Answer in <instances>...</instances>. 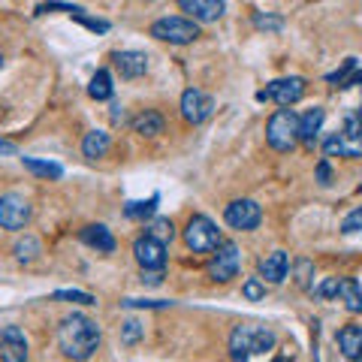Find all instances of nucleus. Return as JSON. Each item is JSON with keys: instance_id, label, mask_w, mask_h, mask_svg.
<instances>
[{"instance_id": "f257e3e1", "label": "nucleus", "mask_w": 362, "mask_h": 362, "mask_svg": "<svg viewBox=\"0 0 362 362\" xmlns=\"http://www.w3.org/2000/svg\"><path fill=\"white\" fill-rule=\"evenodd\" d=\"M100 341H103L100 326H97V320H90L88 314L73 311L58 323V347H61V354L73 362L90 359L97 354Z\"/></svg>"}, {"instance_id": "f03ea898", "label": "nucleus", "mask_w": 362, "mask_h": 362, "mask_svg": "<svg viewBox=\"0 0 362 362\" xmlns=\"http://www.w3.org/2000/svg\"><path fill=\"white\" fill-rule=\"evenodd\" d=\"M275 347V332L269 326H251V323H239L230 332V359L233 362H247L257 354Z\"/></svg>"}, {"instance_id": "7ed1b4c3", "label": "nucleus", "mask_w": 362, "mask_h": 362, "mask_svg": "<svg viewBox=\"0 0 362 362\" xmlns=\"http://www.w3.org/2000/svg\"><path fill=\"white\" fill-rule=\"evenodd\" d=\"M323 154L326 157H347V160L362 157V118L347 115L341 130H335L332 136L323 139Z\"/></svg>"}, {"instance_id": "20e7f679", "label": "nucleus", "mask_w": 362, "mask_h": 362, "mask_svg": "<svg viewBox=\"0 0 362 362\" xmlns=\"http://www.w3.org/2000/svg\"><path fill=\"white\" fill-rule=\"evenodd\" d=\"M266 142L272 151L287 154L299 145V115L293 109H278L266 121Z\"/></svg>"}, {"instance_id": "39448f33", "label": "nucleus", "mask_w": 362, "mask_h": 362, "mask_svg": "<svg viewBox=\"0 0 362 362\" xmlns=\"http://www.w3.org/2000/svg\"><path fill=\"white\" fill-rule=\"evenodd\" d=\"M181 235H185L187 251H194V254H214L223 245L218 223H214L211 218H206V214H194Z\"/></svg>"}, {"instance_id": "423d86ee", "label": "nucleus", "mask_w": 362, "mask_h": 362, "mask_svg": "<svg viewBox=\"0 0 362 362\" xmlns=\"http://www.w3.org/2000/svg\"><path fill=\"white\" fill-rule=\"evenodd\" d=\"M148 33L160 42H173V45H187L199 40V25L194 18H181V16H163L157 18L148 28Z\"/></svg>"}, {"instance_id": "0eeeda50", "label": "nucleus", "mask_w": 362, "mask_h": 362, "mask_svg": "<svg viewBox=\"0 0 362 362\" xmlns=\"http://www.w3.org/2000/svg\"><path fill=\"white\" fill-rule=\"evenodd\" d=\"M302 97H305V78H302V76L275 78V82H269V85L257 94L259 103H275V106H281V109H290L293 103H299Z\"/></svg>"}, {"instance_id": "6e6552de", "label": "nucleus", "mask_w": 362, "mask_h": 362, "mask_svg": "<svg viewBox=\"0 0 362 362\" xmlns=\"http://www.w3.org/2000/svg\"><path fill=\"white\" fill-rule=\"evenodd\" d=\"M242 269V251L235 242H223L209 259V278L214 284H230Z\"/></svg>"}, {"instance_id": "1a4fd4ad", "label": "nucleus", "mask_w": 362, "mask_h": 362, "mask_svg": "<svg viewBox=\"0 0 362 362\" xmlns=\"http://www.w3.org/2000/svg\"><path fill=\"white\" fill-rule=\"evenodd\" d=\"M30 218H33V206L28 197H21V194L0 197V226H4V230H13V233L25 230Z\"/></svg>"}, {"instance_id": "9d476101", "label": "nucleus", "mask_w": 362, "mask_h": 362, "mask_svg": "<svg viewBox=\"0 0 362 362\" xmlns=\"http://www.w3.org/2000/svg\"><path fill=\"white\" fill-rule=\"evenodd\" d=\"M223 221H226V226H233V230H239V233H251L259 226V221H263V209H259V202H254V199H233L230 206L223 209Z\"/></svg>"}, {"instance_id": "9b49d317", "label": "nucleus", "mask_w": 362, "mask_h": 362, "mask_svg": "<svg viewBox=\"0 0 362 362\" xmlns=\"http://www.w3.org/2000/svg\"><path fill=\"white\" fill-rule=\"evenodd\" d=\"M214 112V97L206 94V90L199 88H187L185 94H181V118L187 124H202L209 121Z\"/></svg>"}, {"instance_id": "f8f14e48", "label": "nucleus", "mask_w": 362, "mask_h": 362, "mask_svg": "<svg viewBox=\"0 0 362 362\" xmlns=\"http://www.w3.org/2000/svg\"><path fill=\"white\" fill-rule=\"evenodd\" d=\"M133 257L136 263L142 266V272H163L166 266V245L151 239L148 233L139 235V239L133 242Z\"/></svg>"}, {"instance_id": "ddd939ff", "label": "nucleus", "mask_w": 362, "mask_h": 362, "mask_svg": "<svg viewBox=\"0 0 362 362\" xmlns=\"http://www.w3.org/2000/svg\"><path fill=\"white\" fill-rule=\"evenodd\" d=\"M30 347L18 326H4L0 329V362H28Z\"/></svg>"}, {"instance_id": "4468645a", "label": "nucleus", "mask_w": 362, "mask_h": 362, "mask_svg": "<svg viewBox=\"0 0 362 362\" xmlns=\"http://www.w3.org/2000/svg\"><path fill=\"white\" fill-rule=\"evenodd\" d=\"M112 64L115 70L121 73V78H139L148 73V54L145 52H136V49H124L112 54Z\"/></svg>"}, {"instance_id": "2eb2a0df", "label": "nucleus", "mask_w": 362, "mask_h": 362, "mask_svg": "<svg viewBox=\"0 0 362 362\" xmlns=\"http://www.w3.org/2000/svg\"><path fill=\"white\" fill-rule=\"evenodd\" d=\"M259 278L263 284H281L290 272V254L287 251H272L266 257H259Z\"/></svg>"}, {"instance_id": "dca6fc26", "label": "nucleus", "mask_w": 362, "mask_h": 362, "mask_svg": "<svg viewBox=\"0 0 362 362\" xmlns=\"http://www.w3.org/2000/svg\"><path fill=\"white\" fill-rule=\"evenodd\" d=\"M78 239H82V245L94 247L97 254H112L118 247L115 235H112V230H109V226H103V223H88V226H82V230H78Z\"/></svg>"}, {"instance_id": "f3484780", "label": "nucleus", "mask_w": 362, "mask_h": 362, "mask_svg": "<svg viewBox=\"0 0 362 362\" xmlns=\"http://www.w3.org/2000/svg\"><path fill=\"white\" fill-rule=\"evenodd\" d=\"M323 121H326V112H323L320 106H314V109L305 112V115H299V142H302L308 151H314V145L320 142V127H323Z\"/></svg>"}, {"instance_id": "a211bd4d", "label": "nucleus", "mask_w": 362, "mask_h": 362, "mask_svg": "<svg viewBox=\"0 0 362 362\" xmlns=\"http://www.w3.org/2000/svg\"><path fill=\"white\" fill-rule=\"evenodd\" d=\"M178 9L194 16V21H218L226 13L223 0H178Z\"/></svg>"}, {"instance_id": "6ab92c4d", "label": "nucleus", "mask_w": 362, "mask_h": 362, "mask_svg": "<svg viewBox=\"0 0 362 362\" xmlns=\"http://www.w3.org/2000/svg\"><path fill=\"white\" fill-rule=\"evenodd\" d=\"M338 350H341L344 359L359 362L362 356V326L359 323H347L338 329Z\"/></svg>"}, {"instance_id": "aec40b11", "label": "nucleus", "mask_w": 362, "mask_h": 362, "mask_svg": "<svg viewBox=\"0 0 362 362\" xmlns=\"http://www.w3.org/2000/svg\"><path fill=\"white\" fill-rule=\"evenodd\" d=\"M163 127H166V121H163L160 112H154V109H145V112H139V115L133 118V130L139 133V136H145V139H154V136H160Z\"/></svg>"}, {"instance_id": "412c9836", "label": "nucleus", "mask_w": 362, "mask_h": 362, "mask_svg": "<svg viewBox=\"0 0 362 362\" xmlns=\"http://www.w3.org/2000/svg\"><path fill=\"white\" fill-rule=\"evenodd\" d=\"M109 148H112V136L106 130H90V133H85L82 154L88 157V160H100V157H106Z\"/></svg>"}, {"instance_id": "4be33fe9", "label": "nucleus", "mask_w": 362, "mask_h": 362, "mask_svg": "<svg viewBox=\"0 0 362 362\" xmlns=\"http://www.w3.org/2000/svg\"><path fill=\"white\" fill-rule=\"evenodd\" d=\"M157 206H160V194H154L148 199H136L124 206V218L127 221H151L157 214Z\"/></svg>"}, {"instance_id": "5701e85b", "label": "nucleus", "mask_w": 362, "mask_h": 362, "mask_svg": "<svg viewBox=\"0 0 362 362\" xmlns=\"http://www.w3.org/2000/svg\"><path fill=\"white\" fill-rule=\"evenodd\" d=\"M338 296H341L344 308L350 314H362V287L356 278H341V287H338Z\"/></svg>"}, {"instance_id": "b1692460", "label": "nucleus", "mask_w": 362, "mask_h": 362, "mask_svg": "<svg viewBox=\"0 0 362 362\" xmlns=\"http://www.w3.org/2000/svg\"><path fill=\"white\" fill-rule=\"evenodd\" d=\"M88 94L90 100H112V94H115V85H112V73L109 70H97L94 76H90V82H88Z\"/></svg>"}, {"instance_id": "393cba45", "label": "nucleus", "mask_w": 362, "mask_h": 362, "mask_svg": "<svg viewBox=\"0 0 362 362\" xmlns=\"http://www.w3.org/2000/svg\"><path fill=\"white\" fill-rule=\"evenodd\" d=\"M21 163H25L28 173H33L37 178H52V181H58V178L64 175V166H61V163L40 160V157H21Z\"/></svg>"}, {"instance_id": "a878e982", "label": "nucleus", "mask_w": 362, "mask_h": 362, "mask_svg": "<svg viewBox=\"0 0 362 362\" xmlns=\"http://www.w3.org/2000/svg\"><path fill=\"white\" fill-rule=\"evenodd\" d=\"M40 239L37 235H30V233H25V235H18L16 239V245H13V254H16V259L18 263H33V259L40 257Z\"/></svg>"}, {"instance_id": "bb28decb", "label": "nucleus", "mask_w": 362, "mask_h": 362, "mask_svg": "<svg viewBox=\"0 0 362 362\" xmlns=\"http://www.w3.org/2000/svg\"><path fill=\"white\" fill-rule=\"evenodd\" d=\"M148 235L166 245V242L175 239V226H173V221H169V218H157V221H151V226H148Z\"/></svg>"}, {"instance_id": "cd10ccee", "label": "nucleus", "mask_w": 362, "mask_h": 362, "mask_svg": "<svg viewBox=\"0 0 362 362\" xmlns=\"http://www.w3.org/2000/svg\"><path fill=\"white\" fill-rule=\"evenodd\" d=\"M254 28L257 30H266V33H278L284 28V18L278 13H254Z\"/></svg>"}, {"instance_id": "c85d7f7f", "label": "nucleus", "mask_w": 362, "mask_h": 362, "mask_svg": "<svg viewBox=\"0 0 362 362\" xmlns=\"http://www.w3.org/2000/svg\"><path fill=\"white\" fill-rule=\"evenodd\" d=\"M54 302H73V305H97V299L90 293H82V290H54L52 293Z\"/></svg>"}, {"instance_id": "c756f323", "label": "nucleus", "mask_w": 362, "mask_h": 362, "mask_svg": "<svg viewBox=\"0 0 362 362\" xmlns=\"http://www.w3.org/2000/svg\"><path fill=\"white\" fill-rule=\"evenodd\" d=\"M242 296L247 302H259V299H266V284H263V278L254 275V278H245V284H242Z\"/></svg>"}, {"instance_id": "7c9ffc66", "label": "nucleus", "mask_w": 362, "mask_h": 362, "mask_svg": "<svg viewBox=\"0 0 362 362\" xmlns=\"http://www.w3.org/2000/svg\"><path fill=\"white\" fill-rule=\"evenodd\" d=\"M145 335V326L139 323V320H133V317H130V320H124L121 323V344H136V341H139V338Z\"/></svg>"}, {"instance_id": "2f4dec72", "label": "nucleus", "mask_w": 362, "mask_h": 362, "mask_svg": "<svg viewBox=\"0 0 362 362\" xmlns=\"http://www.w3.org/2000/svg\"><path fill=\"white\" fill-rule=\"evenodd\" d=\"M45 13H70L73 18L85 16L82 6H76V4H40V6H37V16H45Z\"/></svg>"}, {"instance_id": "473e14b6", "label": "nucleus", "mask_w": 362, "mask_h": 362, "mask_svg": "<svg viewBox=\"0 0 362 362\" xmlns=\"http://www.w3.org/2000/svg\"><path fill=\"white\" fill-rule=\"evenodd\" d=\"M338 287H341V278H326L323 284H317L311 293L317 299H338Z\"/></svg>"}, {"instance_id": "72a5a7b5", "label": "nucleus", "mask_w": 362, "mask_h": 362, "mask_svg": "<svg viewBox=\"0 0 362 362\" xmlns=\"http://www.w3.org/2000/svg\"><path fill=\"white\" fill-rule=\"evenodd\" d=\"M311 275H314V263H311V259H299V263H296V284L302 290H314L311 287Z\"/></svg>"}, {"instance_id": "f704fd0d", "label": "nucleus", "mask_w": 362, "mask_h": 362, "mask_svg": "<svg viewBox=\"0 0 362 362\" xmlns=\"http://www.w3.org/2000/svg\"><path fill=\"white\" fill-rule=\"evenodd\" d=\"M341 233H344V235L362 233V206H359V209H354V211H350L347 218L341 221Z\"/></svg>"}, {"instance_id": "c9c22d12", "label": "nucleus", "mask_w": 362, "mask_h": 362, "mask_svg": "<svg viewBox=\"0 0 362 362\" xmlns=\"http://www.w3.org/2000/svg\"><path fill=\"white\" fill-rule=\"evenodd\" d=\"M173 302L163 299H121V308H169Z\"/></svg>"}, {"instance_id": "e433bc0d", "label": "nucleus", "mask_w": 362, "mask_h": 362, "mask_svg": "<svg viewBox=\"0 0 362 362\" xmlns=\"http://www.w3.org/2000/svg\"><path fill=\"white\" fill-rule=\"evenodd\" d=\"M78 21L88 28V30H94V33H106L109 30V21H103V18H88V16H78Z\"/></svg>"}, {"instance_id": "4c0bfd02", "label": "nucleus", "mask_w": 362, "mask_h": 362, "mask_svg": "<svg viewBox=\"0 0 362 362\" xmlns=\"http://www.w3.org/2000/svg\"><path fill=\"white\" fill-rule=\"evenodd\" d=\"M329 178H332V169H329V160H320V163H317V181H320V185L326 187V185H329Z\"/></svg>"}, {"instance_id": "58836bf2", "label": "nucleus", "mask_w": 362, "mask_h": 362, "mask_svg": "<svg viewBox=\"0 0 362 362\" xmlns=\"http://www.w3.org/2000/svg\"><path fill=\"white\" fill-rule=\"evenodd\" d=\"M163 281V272H142V284H148V287H157Z\"/></svg>"}, {"instance_id": "ea45409f", "label": "nucleus", "mask_w": 362, "mask_h": 362, "mask_svg": "<svg viewBox=\"0 0 362 362\" xmlns=\"http://www.w3.org/2000/svg\"><path fill=\"white\" fill-rule=\"evenodd\" d=\"M16 142H9V139H0V154H16Z\"/></svg>"}, {"instance_id": "a19ab883", "label": "nucleus", "mask_w": 362, "mask_h": 362, "mask_svg": "<svg viewBox=\"0 0 362 362\" xmlns=\"http://www.w3.org/2000/svg\"><path fill=\"white\" fill-rule=\"evenodd\" d=\"M112 109H115V112H112V121H115V124L124 121V109H121V106H112Z\"/></svg>"}, {"instance_id": "79ce46f5", "label": "nucleus", "mask_w": 362, "mask_h": 362, "mask_svg": "<svg viewBox=\"0 0 362 362\" xmlns=\"http://www.w3.org/2000/svg\"><path fill=\"white\" fill-rule=\"evenodd\" d=\"M272 362H293V356H275Z\"/></svg>"}, {"instance_id": "37998d69", "label": "nucleus", "mask_w": 362, "mask_h": 362, "mask_svg": "<svg viewBox=\"0 0 362 362\" xmlns=\"http://www.w3.org/2000/svg\"><path fill=\"white\" fill-rule=\"evenodd\" d=\"M0 66H4V54H0Z\"/></svg>"}, {"instance_id": "c03bdc74", "label": "nucleus", "mask_w": 362, "mask_h": 362, "mask_svg": "<svg viewBox=\"0 0 362 362\" xmlns=\"http://www.w3.org/2000/svg\"><path fill=\"white\" fill-rule=\"evenodd\" d=\"M359 118H362V103H359Z\"/></svg>"}, {"instance_id": "a18cd8bd", "label": "nucleus", "mask_w": 362, "mask_h": 362, "mask_svg": "<svg viewBox=\"0 0 362 362\" xmlns=\"http://www.w3.org/2000/svg\"><path fill=\"white\" fill-rule=\"evenodd\" d=\"M359 362H362V356H359Z\"/></svg>"}]
</instances>
